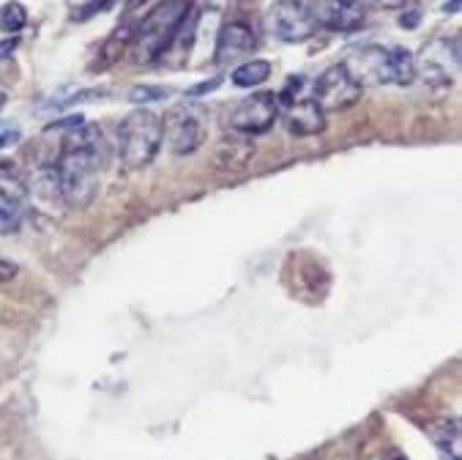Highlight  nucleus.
Wrapping results in <instances>:
<instances>
[{"label":"nucleus","mask_w":462,"mask_h":460,"mask_svg":"<svg viewBox=\"0 0 462 460\" xmlns=\"http://www.w3.org/2000/svg\"><path fill=\"white\" fill-rule=\"evenodd\" d=\"M107 164L105 132L97 124H82L63 137L55 164L60 201L69 209H88L99 192V175Z\"/></svg>","instance_id":"nucleus-1"},{"label":"nucleus","mask_w":462,"mask_h":460,"mask_svg":"<svg viewBox=\"0 0 462 460\" xmlns=\"http://www.w3.org/2000/svg\"><path fill=\"white\" fill-rule=\"evenodd\" d=\"M350 74L366 85H411L416 80V58L405 47H381V44H366L353 50L342 61Z\"/></svg>","instance_id":"nucleus-2"},{"label":"nucleus","mask_w":462,"mask_h":460,"mask_svg":"<svg viewBox=\"0 0 462 460\" xmlns=\"http://www.w3.org/2000/svg\"><path fill=\"white\" fill-rule=\"evenodd\" d=\"M189 12H192V0H159V4L143 17V23L137 25V31L132 36L137 61L151 63V61L162 58L164 50L170 47L175 31L180 28L183 20H187Z\"/></svg>","instance_id":"nucleus-3"},{"label":"nucleus","mask_w":462,"mask_h":460,"mask_svg":"<svg viewBox=\"0 0 462 460\" xmlns=\"http://www.w3.org/2000/svg\"><path fill=\"white\" fill-rule=\"evenodd\" d=\"M162 140L175 156H189L200 151L208 140V110L195 99L172 105L162 118Z\"/></svg>","instance_id":"nucleus-4"},{"label":"nucleus","mask_w":462,"mask_h":460,"mask_svg":"<svg viewBox=\"0 0 462 460\" xmlns=\"http://www.w3.org/2000/svg\"><path fill=\"white\" fill-rule=\"evenodd\" d=\"M162 118L145 108L140 110H132L121 127H118V146H121V159L132 167V170H140V167H148L159 148H162Z\"/></svg>","instance_id":"nucleus-5"},{"label":"nucleus","mask_w":462,"mask_h":460,"mask_svg":"<svg viewBox=\"0 0 462 460\" xmlns=\"http://www.w3.org/2000/svg\"><path fill=\"white\" fill-rule=\"evenodd\" d=\"M265 31L285 44H301L318 33V23L307 0H276L265 12Z\"/></svg>","instance_id":"nucleus-6"},{"label":"nucleus","mask_w":462,"mask_h":460,"mask_svg":"<svg viewBox=\"0 0 462 460\" xmlns=\"http://www.w3.org/2000/svg\"><path fill=\"white\" fill-rule=\"evenodd\" d=\"M364 94V85L350 74V69L345 63H334L328 66L312 88V99L318 102V108L323 113H339L353 108Z\"/></svg>","instance_id":"nucleus-7"},{"label":"nucleus","mask_w":462,"mask_h":460,"mask_svg":"<svg viewBox=\"0 0 462 460\" xmlns=\"http://www.w3.org/2000/svg\"><path fill=\"white\" fill-rule=\"evenodd\" d=\"M419 74L435 88H448L459 74V39L427 42L416 61V77Z\"/></svg>","instance_id":"nucleus-8"},{"label":"nucleus","mask_w":462,"mask_h":460,"mask_svg":"<svg viewBox=\"0 0 462 460\" xmlns=\"http://www.w3.org/2000/svg\"><path fill=\"white\" fill-rule=\"evenodd\" d=\"M276 118H280V102H276V94L260 90V94H252L236 105V110L230 113V129L238 135L254 137V135H265L276 124Z\"/></svg>","instance_id":"nucleus-9"},{"label":"nucleus","mask_w":462,"mask_h":460,"mask_svg":"<svg viewBox=\"0 0 462 460\" xmlns=\"http://www.w3.org/2000/svg\"><path fill=\"white\" fill-rule=\"evenodd\" d=\"M310 9L318 28L334 33H356L366 23V6L361 0H315Z\"/></svg>","instance_id":"nucleus-10"},{"label":"nucleus","mask_w":462,"mask_h":460,"mask_svg":"<svg viewBox=\"0 0 462 460\" xmlns=\"http://www.w3.org/2000/svg\"><path fill=\"white\" fill-rule=\"evenodd\" d=\"M254 50H257V33H254V28L249 23L230 20V23H225L219 28L217 47H214V55H217V63L219 66L238 63V61L249 58Z\"/></svg>","instance_id":"nucleus-11"},{"label":"nucleus","mask_w":462,"mask_h":460,"mask_svg":"<svg viewBox=\"0 0 462 460\" xmlns=\"http://www.w3.org/2000/svg\"><path fill=\"white\" fill-rule=\"evenodd\" d=\"M288 129L296 137H315L326 129V113L318 108V102L310 99H296L288 105Z\"/></svg>","instance_id":"nucleus-12"},{"label":"nucleus","mask_w":462,"mask_h":460,"mask_svg":"<svg viewBox=\"0 0 462 460\" xmlns=\"http://www.w3.org/2000/svg\"><path fill=\"white\" fill-rule=\"evenodd\" d=\"M254 156V143L246 135L230 132L227 137H222V143L217 146V164L222 170H244Z\"/></svg>","instance_id":"nucleus-13"},{"label":"nucleus","mask_w":462,"mask_h":460,"mask_svg":"<svg viewBox=\"0 0 462 460\" xmlns=\"http://www.w3.org/2000/svg\"><path fill=\"white\" fill-rule=\"evenodd\" d=\"M132 36H134V31H132L129 25L116 28V31L110 33V39L102 44V50H99L97 61L90 63V71H107L110 66H116V63L129 52V47H132Z\"/></svg>","instance_id":"nucleus-14"},{"label":"nucleus","mask_w":462,"mask_h":460,"mask_svg":"<svg viewBox=\"0 0 462 460\" xmlns=\"http://www.w3.org/2000/svg\"><path fill=\"white\" fill-rule=\"evenodd\" d=\"M23 217H25V209H23L20 198L12 190L0 187V236L20 230Z\"/></svg>","instance_id":"nucleus-15"},{"label":"nucleus","mask_w":462,"mask_h":460,"mask_svg":"<svg viewBox=\"0 0 462 460\" xmlns=\"http://www.w3.org/2000/svg\"><path fill=\"white\" fill-rule=\"evenodd\" d=\"M268 77H271V63L263 58H252V61H244L241 66H236L230 80L238 88H254V85H263Z\"/></svg>","instance_id":"nucleus-16"},{"label":"nucleus","mask_w":462,"mask_h":460,"mask_svg":"<svg viewBox=\"0 0 462 460\" xmlns=\"http://www.w3.org/2000/svg\"><path fill=\"white\" fill-rule=\"evenodd\" d=\"M25 25H28V12L23 4L12 0V4L0 6V31L9 33V36H17Z\"/></svg>","instance_id":"nucleus-17"},{"label":"nucleus","mask_w":462,"mask_h":460,"mask_svg":"<svg viewBox=\"0 0 462 460\" xmlns=\"http://www.w3.org/2000/svg\"><path fill=\"white\" fill-rule=\"evenodd\" d=\"M430 433L435 444L440 446V452H451V460H459V422L457 419L443 422L440 427H432Z\"/></svg>","instance_id":"nucleus-18"},{"label":"nucleus","mask_w":462,"mask_h":460,"mask_svg":"<svg viewBox=\"0 0 462 460\" xmlns=\"http://www.w3.org/2000/svg\"><path fill=\"white\" fill-rule=\"evenodd\" d=\"M172 94L170 88H162V85H134L129 90V102L132 105H153V102H162Z\"/></svg>","instance_id":"nucleus-19"},{"label":"nucleus","mask_w":462,"mask_h":460,"mask_svg":"<svg viewBox=\"0 0 462 460\" xmlns=\"http://www.w3.org/2000/svg\"><path fill=\"white\" fill-rule=\"evenodd\" d=\"M222 85V77H214V80H206V82H198V85H192L189 90H187V97L189 99H198V97H206V94H211V90H217Z\"/></svg>","instance_id":"nucleus-20"},{"label":"nucleus","mask_w":462,"mask_h":460,"mask_svg":"<svg viewBox=\"0 0 462 460\" xmlns=\"http://www.w3.org/2000/svg\"><path fill=\"white\" fill-rule=\"evenodd\" d=\"M17 271H20V266H17L14 260H9V258L0 255V286H4V283H12V280L17 277Z\"/></svg>","instance_id":"nucleus-21"},{"label":"nucleus","mask_w":462,"mask_h":460,"mask_svg":"<svg viewBox=\"0 0 462 460\" xmlns=\"http://www.w3.org/2000/svg\"><path fill=\"white\" fill-rule=\"evenodd\" d=\"M85 124V118L82 116H69V118H63V121H55V124H50L47 127V132H55V129H77V127H82Z\"/></svg>","instance_id":"nucleus-22"},{"label":"nucleus","mask_w":462,"mask_h":460,"mask_svg":"<svg viewBox=\"0 0 462 460\" xmlns=\"http://www.w3.org/2000/svg\"><path fill=\"white\" fill-rule=\"evenodd\" d=\"M364 6H375V9H402L408 0H361Z\"/></svg>","instance_id":"nucleus-23"},{"label":"nucleus","mask_w":462,"mask_h":460,"mask_svg":"<svg viewBox=\"0 0 462 460\" xmlns=\"http://www.w3.org/2000/svg\"><path fill=\"white\" fill-rule=\"evenodd\" d=\"M17 44H20V39H17V36H9V39L0 42V61L12 58V55H14V50H17Z\"/></svg>","instance_id":"nucleus-24"},{"label":"nucleus","mask_w":462,"mask_h":460,"mask_svg":"<svg viewBox=\"0 0 462 460\" xmlns=\"http://www.w3.org/2000/svg\"><path fill=\"white\" fill-rule=\"evenodd\" d=\"M402 28H416V23H419V9H411V14H402Z\"/></svg>","instance_id":"nucleus-25"},{"label":"nucleus","mask_w":462,"mask_h":460,"mask_svg":"<svg viewBox=\"0 0 462 460\" xmlns=\"http://www.w3.org/2000/svg\"><path fill=\"white\" fill-rule=\"evenodd\" d=\"M14 140H20V132H0V148L12 146Z\"/></svg>","instance_id":"nucleus-26"},{"label":"nucleus","mask_w":462,"mask_h":460,"mask_svg":"<svg viewBox=\"0 0 462 460\" xmlns=\"http://www.w3.org/2000/svg\"><path fill=\"white\" fill-rule=\"evenodd\" d=\"M4 102H6V97H4V94H0V108H4Z\"/></svg>","instance_id":"nucleus-27"}]
</instances>
